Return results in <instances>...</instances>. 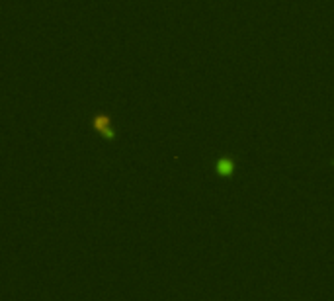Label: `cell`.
Here are the masks:
<instances>
[{"label": "cell", "mask_w": 334, "mask_h": 301, "mask_svg": "<svg viewBox=\"0 0 334 301\" xmlns=\"http://www.w3.org/2000/svg\"><path fill=\"white\" fill-rule=\"evenodd\" d=\"M215 172H217L219 176H223V178L231 176V174L235 172V161L229 159V157H221V159L215 163Z\"/></svg>", "instance_id": "7a4b0ae2"}, {"label": "cell", "mask_w": 334, "mask_h": 301, "mask_svg": "<svg viewBox=\"0 0 334 301\" xmlns=\"http://www.w3.org/2000/svg\"><path fill=\"white\" fill-rule=\"evenodd\" d=\"M92 127H94L102 137H106V139H110V141L115 139V131H113V127H111L110 115H106V113H96V115L92 117Z\"/></svg>", "instance_id": "6da1fadb"}]
</instances>
